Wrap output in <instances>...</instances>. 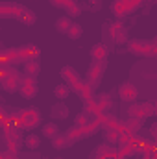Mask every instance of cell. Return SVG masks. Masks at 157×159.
I'll use <instances>...</instances> for the list:
<instances>
[{"mask_svg":"<svg viewBox=\"0 0 157 159\" xmlns=\"http://www.w3.org/2000/svg\"><path fill=\"white\" fill-rule=\"evenodd\" d=\"M17 11H19V4H13V2H0V19L17 17Z\"/></svg>","mask_w":157,"mask_h":159,"instance_id":"17","label":"cell"},{"mask_svg":"<svg viewBox=\"0 0 157 159\" xmlns=\"http://www.w3.org/2000/svg\"><path fill=\"white\" fill-rule=\"evenodd\" d=\"M52 4H54V7H63V2L65 0H50Z\"/></svg>","mask_w":157,"mask_h":159,"instance_id":"37","label":"cell"},{"mask_svg":"<svg viewBox=\"0 0 157 159\" xmlns=\"http://www.w3.org/2000/svg\"><path fill=\"white\" fill-rule=\"evenodd\" d=\"M142 159H157L155 148H152V150H148V152H144V154H142Z\"/></svg>","mask_w":157,"mask_h":159,"instance_id":"36","label":"cell"},{"mask_svg":"<svg viewBox=\"0 0 157 159\" xmlns=\"http://www.w3.org/2000/svg\"><path fill=\"white\" fill-rule=\"evenodd\" d=\"M113 148H111V144H100V146H96L94 148V152H92V156H105V154H109Z\"/></svg>","mask_w":157,"mask_h":159,"instance_id":"34","label":"cell"},{"mask_svg":"<svg viewBox=\"0 0 157 159\" xmlns=\"http://www.w3.org/2000/svg\"><path fill=\"white\" fill-rule=\"evenodd\" d=\"M19 80H20L19 72H17L15 69H9V67H7L4 78L0 80V83H2V87H4V91H7V93H15V91L19 89Z\"/></svg>","mask_w":157,"mask_h":159,"instance_id":"9","label":"cell"},{"mask_svg":"<svg viewBox=\"0 0 157 159\" xmlns=\"http://www.w3.org/2000/svg\"><path fill=\"white\" fill-rule=\"evenodd\" d=\"M104 72H105V61H92L91 67H89V70H87L85 83H87L92 91H96V87H98L100 81H102Z\"/></svg>","mask_w":157,"mask_h":159,"instance_id":"4","label":"cell"},{"mask_svg":"<svg viewBox=\"0 0 157 159\" xmlns=\"http://www.w3.org/2000/svg\"><path fill=\"white\" fill-rule=\"evenodd\" d=\"M15 19H19L22 24H26V26H32L35 20H37V17H35V13L32 11V9H28V7H24V6H19V11H17V17Z\"/></svg>","mask_w":157,"mask_h":159,"instance_id":"14","label":"cell"},{"mask_svg":"<svg viewBox=\"0 0 157 159\" xmlns=\"http://www.w3.org/2000/svg\"><path fill=\"white\" fill-rule=\"evenodd\" d=\"M54 159H63V157H54Z\"/></svg>","mask_w":157,"mask_h":159,"instance_id":"39","label":"cell"},{"mask_svg":"<svg viewBox=\"0 0 157 159\" xmlns=\"http://www.w3.org/2000/svg\"><path fill=\"white\" fill-rule=\"evenodd\" d=\"M70 93H72V91H70V87H69L67 83H59V85L54 87V96H56L57 100H61V102L67 100V98L70 96Z\"/></svg>","mask_w":157,"mask_h":159,"instance_id":"23","label":"cell"},{"mask_svg":"<svg viewBox=\"0 0 157 159\" xmlns=\"http://www.w3.org/2000/svg\"><path fill=\"white\" fill-rule=\"evenodd\" d=\"M65 137L69 139L70 144H74V143H78V141H81V139H85V137H83V131H81L79 126H70V128L65 131Z\"/></svg>","mask_w":157,"mask_h":159,"instance_id":"21","label":"cell"},{"mask_svg":"<svg viewBox=\"0 0 157 159\" xmlns=\"http://www.w3.org/2000/svg\"><path fill=\"white\" fill-rule=\"evenodd\" d=\"M59 133V126L52 120V122H48V124H43V128H41V135L43 137H46V139H52L54 135H57Z\"/></svg>","mask_w":157,"mask_h":159,"instance_id":"24","label":"cell"},{"mask_svg":"<svg viewBox=\"0 0 157 159\" xmlns=\"http://www.w3.org/2000/svg\"><path fill=\"white\" fill-rule=\"evenodd\" d=\"M83 109H85V113L87 115H94V117H98L102 111H100V107H98V104L94 102V98L92 100H89V102H85L83 104Z\"/></svg>","mask_w":157,"mask_h":159,"instance_id":"30","label":"cell"},{"mask_svg":"<svg viewBox=\"0 0 157 159\" xmlns=\"http://www.w3.org/2000/svg\"><path fill=\"white\" fill-rule=\"evenodd\" d=\"M96 120L100 122V126L102 128H105V129H111V128H117V124L120 122V120L115 117V115H111V113H100L98 117H96Z\"/></svg>","mask_w":157,"mask_h":159,"instance_id":"16","label":"cell"},{"mask_svg":"<svg viewBox=\"0 0 157 159\" xmlns=\"http://www.w3.org/2000/svg\"><path fill=\"white\" fill-rule=\"evenodd\" d=\"M19 94L22 96V98H26V100H32L37 93H39V85H37V81L35 78H28V76H22V78L19 80Z\"/></svg>","mask_w":157,"mask_h":159,"instance_id":"6","label":"cell"},{"mask_svg":"<svg viewBox=\"0 0 157 159\" xmlns=\"http://www.w3.org/2000/svg\"><path fill=\"white\" fill-rule=\"evenodd\" d=\"M155 113V106L152 102H131V106L128 107V117H133V119H148Z\"/></svg>","mask_w":157,"mask_h":159,"instance_id":"5","label":"cell"},{"mask_svg":"<svg viewBox=\"0 0 157 159\" xmlns=\"http://www.w3.org/2000/svg\"><path fill=\"white\" fill-rule=\"evenodd\" d=\"M65 35H67L70 41L79 39V37L83 35V26H81V24H78V22H72V24H70V28L67 30V34H65Z\"/></svg>","mask_w":157,"mask_h":159,"instance_id":"26","label":"cell"},{"mask_svg":"<svg viewBox=\"0 0 157 159\" xmlns=\"http://www.w3.org/2000/svg\"><path fill=\"white\" fill-rule=\"evenodd\" d=\"M109 30H111V37L115 35V34H118V32H122V30H126V26L122 24V20H115L111 26H109Z\"/></svg>","mask_w":157,"mask_h":159,"instance_id":"35","label":"cell"},{"mask_svg":"<svg viewBox=\"0 0 157 159\" xmlns=\"http://www.w3.org/2000/svg\"><path fill=\"white\" fill-rule=\"evenodd\" d=\"M102 126H100V122L94 119V120H89L83 128H81V131H83V137H91V135H94L98 129H100Z\"/></svg>","mask_w":157,"mask_h":159,"instance_id":"27","label":"cell"},{"mask_svg":"<svg viewBox=\"0 0 157 159\" xmlns=\"http://www.w3.org/2000/svg\"><path fill=\"white\" fill-rule=\"evenodd\" d=\"M118 98L122 102H126V104H131V102H135L139 98V91L131 81H124L118 87Z\"/></svg>","mask_w":157,"mask_h":159,"instance_id":"8","label":"cell"},{"mask_svg":"<svg viewBox=\"0 0 157 159\" xmlns=\"http://www.w3.org/2000/svg\"><path fill=\"white\" fill-rule=\"evenodd\" d=\"M109 56V48L104 43H96L91 46V59L92 61H105Z\"/></svg>","mask_w":157,"mask_h":159,"instance_id":"11","label":"cell"},{"mask_svg":"<svg viewBox=\"0 0 157 159\" xmlns=\"http://www.w3.org/2000/svg\"><path fill=\"white\" fill-rule=\"evenodd\" d=\"M91 120V115H87L85 111H79L78 115L74 117V126H79V128H83L87 122Z\"/></svg>","mask_w":157,"mask_h":159,"instance_id":"32","label":"cell"},{"mask_svg":"<svg viewBox=\"0 0 157 159\" xmlns=\"http://www.w3.org/2000/svg\"><path fill=\"white\" fill-rule=\"evenodd\" d=\"M50 144H52V148H54V150H65V148H69V146H70L69 139H67V137H65V133H61V131L50 139Z\"/></svg>","mask_w":157,"mask_h":159,"instance_id":"18","label":"cell"},{"mask_svg":"<svg viewBox=\"0 0 157 159\" xmlns=\"http://www.w3.org/2000/svg\"><path fill=\"white\" fill-rule=\"evenodd\" d=\"M142 122H144V120L133 119V117H128V119L124 120L122 124H124L126 131H129V133H139V131H141V128H142Z\"/></svg>","mask_w":157,"mask_h":159,"instance_id":"20","label":"cell"},{"mask_svg":"<svg viewBox=\"0 0 157 159\" xmlns=\"http://www.w3.org/2000/svg\"><path fill=\"white\" fill-rule=\"evenodd\" d=\"M69 115H70V109H69V106L63 104L61 100L52 106V111H50L52 120H65V119H69Z\"/></svg>","mask_w":157,"mask_h":159,"instance_id":"12","label":"cell"},{"mask_svg":"<svg viewBox=\"0 0 157 159\" xmlns=\"http://www.w3.org/2000/svg\"><path fill=\"white\" fill-rule=\"evenodd\" d=\"M135 137V135H133ZM118 156H122V157H131V156H135L137 154V148H135V144H133V139L129 141V143H126V144H118Z\"/></svg>","mask_w":157,"mask_h":159,"instance_id":"22","label":"cell"},{"mask_svg":"<svg viewBox=\"0 0 157 159\" xmlns=\"http://www.w3.org/2000/svg\"><path fill=\"white\" fill-rule=\"evenodd\" d=\"M76 93H78L79 100H81V102H83V104H85V102H89V100H92V98H94V91H92V89H91V87H89V85H87V83H83V85H81V87H79L78 91H76Z\"/></svg>","mask_w":157,"mask_h":159,"instance_id":"25","label":"cell"},{"mask_svg":"<svg viewBox=\"0 0 157 159\" xmlns=\"http://www.w3.org/2000/svg\"><path fill=\"white\" fill-rule=\"evenodd\" d=\"M70 24H72V19H69L67 15L56 19V30H57L59 34H67V30L70 28Z\"/></svg>","mask_w":157,"mask_h":159,"instance_id":"28","label":"cell"},{"mask_svg":"<svg viewBox=\"0 0 157 159\" xmlns=\"http://www.w3.org/2000/svg\"><path fill=\"white\" fill-rule=\"evenodd\" d=\"M24 146H26L28 150H37V148L41 146L39 135H35V133H30L28 137H24Z\"/></svg>","mask_w":157,"mask_h":159,"instance_id":"29","label":"cell"},{"mask_svg":"<svg viewBox=\"0 0 157 159\" xmlns=\"http://www.w3.org/2000/svg\"><path fill=\"white\" fill-rule=\"evenodd\" d=\"M19 50V56H20V61H30V59H37L41 54L39 46L37 44H24V46H20V48H17Z\"/></svg>","mask_w":157,"mask_h":159,"instance_id":"10","label":"cell"},{"mask_svg":"<svg viewBox=\"0 0 157 159\" xmlns=\"http://www.w3.org/2000/svg\"><path fill=\"white\" fill-rule=\"evenodd\" d=\"M59 74H61V78L65 80V83L70 87V91H78L79 87L85 83V80L79 76V72H76V69H72V67H69V65L63 67Z\"/></svg>","mask_w":157,"mask_h":159,"instance_id":"7","label":"cell"},{"mask_svg":"<svg viewBox=\"0 0 157 159\" xmlns=\"http://www.w3.org/2000/svg\"><path fill=\"white\" fill-rule=\"evenodd\" d=\"M150 131H152V137L155 139V137H157V126H155V124H152V129H150Z\"/></svg>","mask_w":157,"mask_h":159,"instance_id":"38","label":"cell"},{"mask_svg":"<svg viewBox=\"0 0 157 159\" xmlns=\"http://www.w3.org/2000/svg\"><path fill=\"white\" fill-rule=\"evenodd\" d=\"M128 44V52L139 57H155L157 56V44L155 41H142V39H131Z\"/></svg>","mask_w":157,"mask_h":159,"instance_id":"1","label":"cell"},{"mask_svg":"<svg viewBox=\"0 0 157 159\" xmlns=\"http://www.w3.org/2000/svg\"><path fill=\"white\" fill-rule=\"evenodd\" d=\"M142 4H144V0H115L111 4V13L117 19H124V17L131 15L133 11H137Z\"/></svg>","mask_w":157,"mask_h":159,"instance_id":"2","label":"cell"},{"mask_svg":"<svg viewBox=\"0 0 157 159\" xmlns=\"http://www.w3.org/2000/svg\"><path fill=\"white\" fill-rule=\"evenodd\" d=\"M41 72V63L39 59H30V61H22V74L28 78H35Z\"/></svg>","mask_w":157,"mask_h":159,"instance_id":"13","label":"cell"},{"mask_svg":"<svg viewBox=\"0 0 157 159\" xmlns=\"http://www.w3.org/2000/svg\"><path fill=\"white\" fill-rule=\"evenodd\" d=\"M113 43L118 44V46H122V44H126L128 43V30H122V32H118L113 35Z\"/></svg>","mask_w":157,"mask_h":159,"instance_id":"33","label":"cell"},{"mask_svg":"<svg viewBox=\"0 0 157 159\" xmlns=\"http://www.w3.org/2000/svg\"><path fill=\"white\" fill-rule=\"evenodd\" d=\"M41 113L37 111V107H28V109H22L20 115H19V122H17V128L19 129H34L41 124Z\"/></svg>","mask_w":157,"mask_h":159,"instance_id":"3","label":"cell"},{"mask_svg":"<svg viewBox=\"0 0 157 159\" xmlns=\"http://www.w3.org/2000/svg\"><path fill=\"white\" fill-rule=\"evenodd\" d=\"M63 9H65V15L69 19H76V17L81 15V6L76 0H65L63 2Z\"/></svg>","mask_w":157,"mask_h":159,"instance_id":"15","label":"cell"},{"mask_svg":"<svg viewBox=\"0 0 157 159\" xmlns=\"http://www.w3.org/2000/svg\"><path fill=\"white\" fill-rule=\"evenodd\" d=\"M94 102L98 104V107H100V111H102V113H105L107 109H111V107H113V100H111V96H109L107 93H102V94L94 96Z\"/></svg>","mask_w":157,"mask_h":159,"instance_id":"19","label":"cell"},{"mask_svg":"<svg viewBox=\"0 0 157 159\" xmlns=\"http://www.w3.org/2000/svg\"><path fill=\"white\" fill-rule=\"evenodd\" d=\"M104 137H105V143H107V144H117L118 143V131L115 128L105 129V131H104Z\"/></svg>","mask_w":157,"mask_h":159,"instance_id":"31","label":"cell"}]
</instances>
